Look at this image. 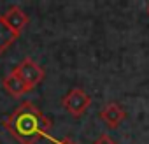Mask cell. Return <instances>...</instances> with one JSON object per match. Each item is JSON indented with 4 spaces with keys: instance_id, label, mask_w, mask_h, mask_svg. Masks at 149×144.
<instances>
[{
    "instance_id": "2",
    "label": "cell",
    "mask_w": 149,
    "mask_h": 144,
    "mask_svg": "<svg viewBox=\"0 0 149 144\" xmlns=\"http://www.w3.org/2000/svg\"><path fill=\"white\" fill-rule=\"evenodd\" d=\"M14 72L21 78V81L26 85L28 92L33 90L37 85H40V83L44 81V78H46L44 69H42L33 58H28V56L23 58V60L14 67Z\"/></svg>"
},
{
    "instance_id": "10",
    "label": "cell",
    "mask_w": 149,
    "mask_h": 144,
    "mask_svg": "<svg viewBox=\"0 0 149 144\" xmlns=\"http://www.w3.org/2000/svg\"><path fill=\"white\" fill-rule=\"evenodd\" d=\"M147 14H149V6H147Z\"/></svg>"
},
{
    "instance_id": "5",
    "label": "cell",
    "mask_w": 149,
    "mask_h": 144,
    "mask_svg": "<svg viewBox=\"0 0 149 144\" xmlns=\"http://www.w3.org/2000/svg\"><path fill=\"white\" fill-rule=\"evenodd\" d=\"M100 118L111 127V128H118V125L126 118L125 109L118 104V102H107L102 111H100Z\"/></svg>"
},
{
    "instance_id": "1",
    "label": "cell",
    "mask_w": 149,
    "mask_h": 144,
    "mask_svg": "<svg viewBox=\"0 0 149 144\" xmlns=\"http://www.w3.org/2000/svg\"><path fill=\"white\" fill-rule=\"evenodd\" d=\"M4 128L19 144H37L47 135L53 123L51 120L30 100L21 102L6 120Z\"/></svg>"
},
{
    "instance_id": "8",
    "label": "cell",
    "mask_w": 149,
    "mask_h": 144,
    "mask_svg": "<svg viewBox=\"0 0 149 144\" xmlns=\"http://www.w3.org/2000/svg\"><path fill=\"white\" fill-rule=\"evenodd\" d=\"M93 144H116V142H114L107 134H102V135H98V139H97Z\"/></svg>"
},
{
    "instance_id": "3",
    "label": "cell",
    "mask_w": 149,
    "mask_h": 144,
    "mask_svg": "<svg viewBox=\"0 0 149 144\" xmlns=\"http://www.w3.org/2000/svg\"><path fill=\"white\" fill-rule=\"evenodd\" d=\"M61 106H63V109H65L70 116L79 118V116H83V114L90 109V106H91V97H90V93H86V92L81 90V88H72V90L61 99Z\"/></svg>"
},
{
    "instance_id": "7",
    "label": "cell",
    "mask_w": 149,
    "mask_h": 144,
    "mask_svg": "<svg viewBox=\"0 0 149 144\" xmlns=\"http://www.w3.org/2000/svg\"><path fill=\"white\" fill-rule=\"evenodd\" d=\"M18 37H19V35H18L14 30H11L9 25L4 21V18L0 16V55L6 53V51L16 42Z\"/></svg>"
},
{
    "instance_id": "6",
    "label": "cell",
    "mask_w": 149,
    "mask_h": 144,
    "mask_svg": "<svg viewBox=\"0 0 149 144\" xmlns=\"http://www.w3.org/2000/svg\"><path fill=\"white\" fill-rule=\"evenodd\" d=\"M2 86H4V90L11 95V97H21V95H25L26 92H28V88H26V85L21 81V78L16 74L14 70H11L9 74L4 78V81H2Z\"/></svg>"
},
{
    "instance_id": "9",
    "label": "cell",
    "mask_w": 149,
    "mask_h": 144,
    "mask_svg": "<svg viewBox=\"0 0 149 144\" xmlns=\"http://www.w3.org/2000/svg\"><path fill=\"white\" fill-rule=\"evenodd\" d=\"M54 144H77V142H76V141H72V139H68V137H65V139L54 141Z\"/></svg>"
},
{
    "instance_id": "4",
    "label": "cell",
    "mask_w": 149,
    "mask_h": 144,
    "mask_svg": "<svg viewBox=\"0 0 149 144\" xmlns=\"http://www.w3.org/2000/svg\"><path fill=\"white\" fill-rule=\"evenodd\" d=\"M2 18H4V21L9 25V28L14 30L18 35H19V34L28 27V23H30L28 14H26L19 6H13V7H9V9L2 14Z\"/></svg>"
}]
</instances>
